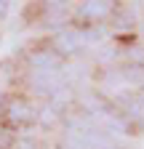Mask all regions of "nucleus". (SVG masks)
I'll use <instances>...</instances> for the list:
<instances>
[{
  "label": "nucleus",
  "mask_w": 144,
  "mask_h": 149,
  "mask_svg": "<svg viewBox=\"0 0 144 149\" xmlns=\"http://www.w3.org/2000/svg\"><path fill=\"white\" fill-rule=\"evenodd\" d=\"M32 85L38 88L40 93H43V91L51 93V91L59 88V77H56V72H38V74L32 77Z\"/></svg>",
  "instance_id": "1"
},
{
  "label": "nucleus",
  "mask_w": 144,
  "mask_h": 149,
  "mask_svg": "<svg viewBox=\"0 0 144 149\" xmlns=\"http://www.w3.org/2000/svg\"><path fill=\"white\" fill-rule=\"evenodd\" d=\"M110 13V3H99V0H94V3H83L80 6V16L83 19H101Z\"/></svg>",
  "instance_id": "2"
},
{
  "label": "nucleus",
  "mask_w": 144,
  "mask_h": 149,
  "mask_svg": "<svg viewBox=\"0 0 144 149\" xmlns=\"http://www.w3.org/2000/svg\"><path fill=\"white\" fill-rule=\"evenodd\" d=\"M8 117H11L13 123H29V120H32V112H29V107H27V104L13 101V104H11V109H8Z\"/></svg>",
  "instance_id": "3"
},
{
  "label": "nucleus",
  "mask_w": 144,
  "mask_h": 149,
  "mask_svg": "<svg viewBox=\"0 0 144 149\" xmlns=\"http://www.w3.org/2000/svg\"><path fill=\"white\" fill-rule=\"evenodd\" d=\"M80 40L83 37L78 32H67V35H62L56 40V45H59V51H75V48H80Z\"/></svg>",
  "instance_id": "4"
},
{
  "label": "nucleus",
  "mask_w": 144,
  "mask_h": 149,
  "mask_svg": "<svg viewBox=\"0 0 144 149\" xmlns=\"http://www.w3.org/2000/svg\"><path fill=\"white\" fill-rule=\"evenodd\" d=\"M13 149H38V144L29 141V139H22V141H16V146H13Z\"/></svg>",
  "instance_id": "5"
},
{
  "label": "nucleus",
  "mask_w": 144,
  "mask_h": 149,
  "mask_svg": "<svg viewBox=\"0 0 144 149\" xmlns=\"http://www.w3.org/2000/svg\"><path fill=\"white\" fill-rule=\"evenodd\" d=\"M6 13V3H0V16H3Z\"/></svg>",
  "instance_id": "6"
}]
</instances>
